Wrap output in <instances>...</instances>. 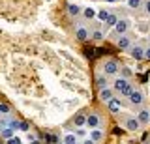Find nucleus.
I'll return each mask as SVG.
<instances>
[{"label": "nucleus", "instance_id": "obj_1", "mask_svg": "<svg viewBox=\"0 0 150 144\" xmlns=\"http://www.w3.org/2000/svg\"><path fill=\"white\" fill-rule=\"evenodd\" d=\"M112 88H115L120 96H124V97H128L131 92H133V84H131L128 79H124V77H118V79H116L115 84H112Z\"/></svg>", "mask_w": 150, "mask_h": 144}, {"label": "nucleus", "instance_id": "obj_2", "mask_svg": "<svg viewBox=\"0 0 150 144\" xmlns=\"http://www.w3.org/2000/svg\"><path fill=\"white\" fill-rule=\"evenodd\" d=\"M118 73V62L116 60H107L105 64H103V75H116Z\"/></svg>", "mask_w": 150, "mask_h": 144}, {"label": "nucleus", "instance_id": "obj_3", "mask_svg": "<svg viewBox=\"0 0 150 144\" xmlns=\"http://www.w3.org/2000/svg\"><path fill=\"white\" fill-rule=\"evenodd\" d=\"M129 97V103L131 105H141L144 101V96H143V92H139V90H133L131 94L128 96Z\"/></svg>", "mask_w": 150, "mask_h": 144}, {"label": "nucleus", "instance_id": "obj_4", "mask_svg": "<svg viewBox=\"0 0 150 144\" xmlns=\"http://www.w3.org/2000/svg\"><path fill=\"white\" fill-rule=\"evenodd\" d=\"M86 125H88V127H90V129H96L98 127V125H100V116H98V114H88L86 116Z\"/></svg>", "mask_w": 150, "mask_h": 144}, {"label": "nucleus", "instance_id": "obj_5", "mask_svg": "<svg viewBox=\"0 0 150 144\" xmlns=\"http://www.w3.org/2000/svg\"><path fill=\"white\" fill-rule=\"evenodd\" d=\"M128 26H129V22L126 21V19H120V21H116V25H115V30L118 32L120 36H124V32L128 30Z\"/></svg>", "mask_w": 150, "mask_h": 144}, {"label": "nucleus", "instance_id": "obj_6", "mask_svg": "<svg viewBox=\"0 0 150 144\" xmlns=\"http://www.w3.org/2000/svg\"><path fill=\"white\" fill-rule=\"evenodd\" d=\"M137 120H139V124H141V125H146V124L150 122V110L143 109V110H141V112L137 114Z\"/></svg>", "mask_w": 150, "mask_h": 144}, {"label": "nucleus", "instance_id": "obj_7", "mask_svg": "<svg viewBox=\"0 0 150 144\" xmlns=\"http://www.w3.org/2000/svg\"><path fill=\"white\" fill-rule=\"evenodd\" d=\"M131 58L133 60H143L144 58V49L139 47V45H135V47L131 49Z\"/></svg>", "mask_w": 150, "mask_h": 144}, {"label": "nucleus", "instance_id": "obj_8", "mask_svg": "<svg viewBox=\"0 0 150 144\" xmlns=\"http://www.w3.org/2000/svg\"><path fill=\"white\" fill-rule=\"evenodd\" d=\"M139 127H141V124H139L137 118H128V120H126V129H129V131H137Z\"/></svg>", "mask_w": 150, "mask_h": 144}, {"label": "nucleus", "instance_id": "obj_9", "mask_svg": "<svg viewBox=\"0 0 150 144\" xmlns=\"http://www.w3.org/2000/svg\"><path fill=\"white\" fill-rule=\"evenodd\" d=\"M107 107H109V110H111V112H120V99L112 97L111 101H107Z\"/></svg>", "mask_w": 150, "mask_h": 144}, {"label": "nucleus", "instance_id": "obj_10", "mask_svg": "<svg viewBox=\"0 0 150 144\" xmlns=\"http://www.w3.org/2000/svg\"><path fill=\"white\" fill-rule=\"evenodd\" d=\"M112 97H115V96H112L111 88H103V90H100V99L101 101H111Z\"/></svg>", "mask_w": 150, "mask_h": 144}, {"label": "nucleus", "instance_id": "obj_11", "mask_svg": "<svg viewBox=\"0 0 150 144\" xmlns=\"http://www.w3.org/2000/svg\"><path fill=\"white\" fill-rule=\"evenodd\" d=\"M75 36H77V39L86 41V39H88V30L83 28V26H77V32H75Z\"/></svg>", "mask_w": 150, "mask_h": 144}, {"label": "nucleus", "instance_id": "obj_12", "mask_svg": "<svg viewBox=\"0 0 150 144\" xmlns=\"http://www.w3.org/2000/svg\"><path fill=\"white\" fill-rule=\"evenodd\" d=\"M129 45H131V39L128 38V36H120V39H118V49H129Z\"/></svg>", "mask_w": 150, "mask_h": 144}, {"label": "nucleus", "instance_id": "obj_13", "mask_svg": "<svg viewBox=\"0 0 150 144\" xmlns=\"http://www.w3.org/2000/svg\"><path fill=\"white\" fill-rule=\"evenodd\" d=\"M107 84H109V82H107V77L105 75H100L96 79V86L100 88V90H103V88H107Z\"/></svg>", "mask_w": 150, "mask_h": 144}, {"label": "nucleus", "instance_id": "obj_14", "mask_svg": "<svg viewBox=\"0 0 150 144\" xmlns=\"http://www.w3.org/2000/svg\"><path fill=\"white\" fill-rule=\"evenodd\" d=\"M68 13L75 17V15H79V13H81V8H79L77 4H69V6H68Z\"/></svg>", "mask_w": 150, "mask_h": 144}, {"label": "nucleus", "instance_id": "obj_15", "mask_svg": "<svg viewBox=\"0 0 150 144\" xmlns=\"http://www.w3.org/2000/svg\"><path fill=\"white\" fill-rule=\"evenodd\" d=\"M83 15H84V19H94V17H96V10H92V8H86V10L83 11Z\"/></svg>", "mask_w": 150, "mask_h": 144}, {"label": "nucleus", "instance_id": "obj_16", "mask_svg": "<svg viewBox=\"0 0 150 144\" xmlns=\"http://www.w3.org/2000/svg\"><path fill=\"white\" fill-rule=\"evenodd\" d=\"M64 144H77V137H75V135H66L64 137Z\"/></svg>", "mask_w": 150, "mask_h": 144}, {"label": "nucleus", "instance_id": "obj_17", "mask_svg": "<svg viewBox=\"0 0 150 144\" xmlns=\"http://www.w3.org/2000/svg\"><path fill=\"white\" fill-rule=\"evenodd\" d=\"M90 138H92L94 142H96V140H101V131H98V129H92V131H90Z\"/></svg>", "mask_w": 150, "mask_h": 144}, {"label": "nucleus", "instance_id": "obj_18", "mask_svg": "<svg viewBox=\"0 0 150 144\" xmlns=\"http://www.w3.org/2000/svg\"><path fill=\"white\" fill-rule=\"evenodd\" d=\"M75 124H77V125H84V124H86V116H84V114H77V116H75Z\"/></svg>", "mask_w": 150, "mask_h": 144}, {"label": "nucleus", "instance_id": "obj_19", "mask_svg": "<svg viewBox=\"0 0 150 144\" xmlns=\"http://www.w3.org/2000/svg\"><path fill=\"white\" fill-rule=\"evenodd\" d=\"M116 21H118V19H116V15H112V13H109V17H107V26H115L116 25Z\"/></svg>", "mask_w": 150, "mask_h": 144}, {"label": "nucleus", "instance_id": "obj_20", "mask_svg": "<svg viewBox=\"0 0 150 144\" xmlns=\"http://www.w3.org/2000/svg\"><path fill=\"white\" fill-rule=\"evenodd\" d=\"M2 137H4V138H11V137H13V129H9V127L2 129Z\"/></svg>", "mask_w": 150, "mask_h": 144}, {"label": "nucleus", "instance_id": "obj_21", "mask_svg": "<svg viewBox=\"0 0 150 144\" xmlns=\"http://www.w3.org/2000/svg\"><path fill=\"white\" fill-rule=\"evenodd\" d=\"M128 6L133 8V10H137V8L141 6V0H128Z\"/></svg>", "mask_w": 150, "mask_h": 144}, {"label": "nucleus", "instance_id": "obj_22", "mask_svg": "<svg viewBox=\"0 0 150 144\" xmlns=\"http://www.w3.org/2000/svg\"><path fill=\"white\" fill-rule=\"evenodd\" d=\"M98 17H100L101 21H107V17H109V11H105V10H101V11H98Z\"/></svg>", "mask_w": 150, "mask_h": 144}, {"label": "nucleus", "instance_id": "obj_23", "mask_svg": "<svg viewBox=\"0 0 150 144\" xmlns=\"http://www.w3.org/2000/svg\"><path fill=\"white\" fill-rule=\"evenodd\" d=\"M6 112H9V105L0 103V114H6Z\"/></svg>", "mask_w": 150, "mask_h": 144}, {"label": "nucleus", "instance_id": "obj_24", "mask_svg": "<svg viewBox=\"0 0 150 144\" xmlns=\"http://www.w3.org/2000/svg\"><path fill=\"white\" fill-rule=\"evenodd\" d=\"M19 129H21V131H28L30 125H28V122H21V124H19Z\"/></svg>", "mask_w": 150, "mask_h": 144}, {"label": "nucleus", "instance_id": "obj_25", "mask_svg": "<svg viewBox=\"0 0 150 144\" xmlns=\"http://www.w3.org/2000/svg\"><path fill=\"white\" fill-rule=\"evenodd\" d=\"M6 144H21V138L11 137V138H8V142H6Z\"/></svg>", "mask_w": 150, "mask_h": 144}, {"label": "nucleus", "instance_id": "obj_26", "mask_svg": "<svg viewBox=\"0 0 150 144\" xmlns=\"http://www.w3.org/2000/svg\"><path fill=\"white\" fill-rule=\"evenodd\" d=\"M19 124H21V122H17V120H11V122H9V129H19Z\"/></svg>", "mask_w": 150, "mask_h": 144}, {"label": "nucleus", "instance_id": "obj_27", "mask_svg": "<svg viewBox=\"0 0 150 144\" xmlns=\"http://www.w3.org/2000/svg\"><path fill=\"white\" fill-rule=\"evenodd\" d=\"M122 73H124V79H128V77H131V71H129L128 67H124V69H122Z\"/></svg>", "mask_w": 150, "mask_h": 144}, {"label": "nucleus", "instance_id": "obj_28", "mask_svg": "<svg viewBox=\"0 0 150 144\" xmlns=\"http://www.w3.org/2000/svg\"><path fill=\"white\" fill-rule=\"evenodd\" d=\"M94 53H96L94 49H86V51H84V54H86V56H94Z\"/></svg>", "mask_w": 150, "mask_h": 144}, {"label": "nucleus", "instance_id": "obj_29", "mask_svg": "<svg viewBox=\"0 0 150 144\" xmlns=\"http://www.w3.org/2000/svg\"><path fill=\"white\" fill-rule=\"evenodd\" d=\"M103 36H101V32H94V39H101Z\"/></svg>", "mask_w": 150, "mask_h": 144}, {"label": "nucleus", "instance_id": "obj_30", "mask_svg": "<svg viewBox=\"0 0 150 144\" xmlns=\"http://www.w3.org/2000/svg\"><path fill=\"white\" fill-rule=\"evenodd\" d=\"M144 58H146V60H150V47H148L146 51H144Z\"/></svg>", "mask_w": 150, "mask_h": 144}, {"label": "nucleus", "instance_id": "obj_31", "mask_svg": "<svg viewBox=\"0 0 150 144\" xmlns=\"http://www.w3.org/2000/svg\"><path fill=\"white\" fill-rule=\"evenodd\" d=\"M144 10H146V13H150V0H148L146 4H144Z\"/></svg>", "mask_w": 150, "mask_h": 144}, {"label": "nucleus", "instance_id": "obj_32", "mask_svg": "<svg viewBox=\"0 0 150 144\" xmlns=\"http://www.w3.org/2000/svg\"><path fill=\"white\" fill-rule=\"evenodd\" d=\"M83 144H96V142H94V140H92V138H86V140H84Z\"/></svg>", "mask_w": 150, "mask_h": 144}, {"label": "nucleus", "instance_id": "obj_33", "mask_svg": "<svg viewBox=\"0 0 150 144\" xmlns=\"http://www.w3.org/2000/svg\"><path fill=\"white\" fill-rule=\"evenodd\" d=\"M32 144H41V142L40 140H32Z\"/></svg>", "mask_w": 150, "mask_h": 144}, {"label": "nucleus", "instance_id": "obj_34", "mask_svg": "<svg viewBox=\"0 0 150 144\" xmlns=\"http://www.w3.org/2000/svg\"><path fill=\"white\" fill-rule=\"evenodd\" d=\"M107 2H116V0H107Z\"/></svg>", "mask_w": 150, "mask_h": 144}]
</instances>
